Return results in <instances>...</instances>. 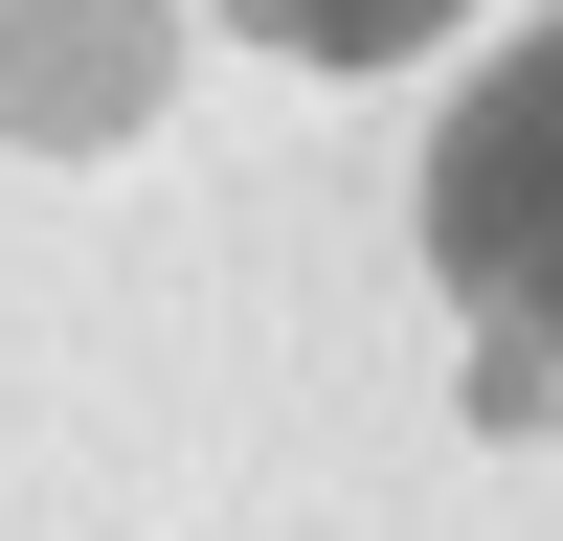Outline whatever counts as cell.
<instances>
[{"label": "cell", "mask_w": 563, "mask_h": 541, "mask_svg": "<svg viewBox=\"0 0 563 541\" xmlns=\"http://www.w3.org/2000/svg\"><path fill=\"white\" fill-rule=\"evenodd\" d=\"M429 270L496 316V339L563 361V23H519L429 135Z\"/></svg>", "instance_id": "6da1fadb"}, {"label": "cell", "mask_w": 563, "mask_h": 541, "mask_svg": "<svg viewBox=\"0 0 563 541\" xmlns=\"http://www.w3.org/2000/svg\"><path fill=\"white\" fill-rule=\"evenodd\" d=\"M158 90V0H0V135H113Z\"/></svg>", "instance_id": "7a4b0ae2"}, {"label": "cell", "mask_w": 563, "mask_h": 541, "mask_svg": "<svg viewBox=\"0 0 563 541\" xmlns=\"http://www.w3.org/2000/svg\"><path fill=\"white\" fill-rule=\"evenodd\" d=\"M249 45H294V68H384V45H429L451 0H225Z\"/></svg>", "instance_id": "3957f363"}]
</instances>
